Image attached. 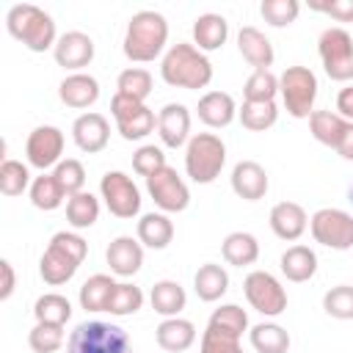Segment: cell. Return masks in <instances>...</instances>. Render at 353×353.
<instances>
[{
	"label": "cell",
	"mask_w": 353,
	"mask_h": 353,
	"mask_svg": "<svg viewBox=\"0 0 353 353\" xmlns=\"http://www.w3.org/2000/svg\"><path fill=\"white\" fill-rule=\"evenodd\" d=\"M160 77L171 88L199 91L212 83V61L190 41H176L160 58Z\"/></svg>",
	"instance_id": "obj_1"
},
{
	"label": "cell",
	"mask_w": 353,
	"mask_h": 353,
	"mask_svg": "<svg viewBox=\"0 0 353 353\" xmlns=\"http://www.w3.org/2000/svg\"><path fill=\"white\" fill-rule=\"evenodd\" d=\"M165 44H168V22L160 11L143 8V11L130 17L127 30H124V41H121L127 61L149 63V61L165 55Z\"/></svg>",
	"instance_id": "obj_2"
},
{
	"label": "cell",
	"mask_w": 353,
	"mask_h": 353,
	"mask_svg": "<svg viewBox=\"0 0 353 353\" xmlns=\"http://www.w3.org/2000/svg\"><path fill=\"white\" fill-rule=\"evenodd\" d=\"M85 254H88V243L77 232H66V229L55 232L39 259V276L50 287H61V284L72 281V276L83 265Z\"/></svg>",
	"instance_id": "obj_3"
},
{
	"label": "cell",
	"mask_w": 353,
	"mask_h": 353,
	"mask_svg": "<svg viewBox=\"0 0 353 353\" xmlns=\"http://www.w3.org/2000/svg\"><path fill=\"white\" fill-rule=\"evenodd\" d=\"M6 28L30 52L55 50L58 39H61L58 30H55V19L44 8L33 6V3H17V6H11L8 14H6Z\"/></svg>",
	"instance_id": "obj_4"
},
{
	"label": "cell",
	"mask_w": 353,
	"mask_h": 353,
	"mask_svg": "<svg viewBox=\"0 0 353 353\" xmlns=\"http://www.w3.org/2000/svg\"><path fill=\"white\" fill-rule=\"evenodd\" d=\"M226 165V143L215 132H196L185 146V174L196 185H210Z\"/></svg>",
	"instance_id": "obj_5"
},
{
	"label": "cell",
	"mask_w": 353,
	"mask_h": 353,
	"mask_svg": "<svg viewBox=\"0 0 353 353\" xmlns=\"http://www.w3.org/2000/svg\"><path fill=\"white\" fill-rule=\"evenodd\" d=\"M66 353H132V342L116 323L85 320L69 334Z\"/></svg>",
	"instance_id": "obj_6"
},
{
	"label": "cell",
	"mask_w": 353,
	"mask_h": 353,
	"mask_svg": "<svg viewBox=\"0 0 353 353\" xmlns=\"http://www.w3.org/2000/svg\"><path fill=\"white\" fill-rule=\"evenodd\" d=\"M317 74L309 66H287L279 74V97L292 119H309L317 99Z\"/></svg>",
	"instance_id": "obj_7"
},
{
	"label": "cell",
	"mask_w": 353,
	"mask_h": 353,
	"mask_svg": "<svg viewBox=\"0 0 353 353\" xmlns=\"http://www.w3.org/2000/svg\"><path fill=\"white\" fill-rule=\"evenodd\" d=\"M323 72L336 83L353 80V36L345 28H325L317 39Z\"/></svg>",
	"instance_id": "obj_8"
},
{
	"label": "cell",
	"mask_w": 353,
	"mask_h": 353,
	"mask_svg": "<svg viewBox=\"0 0 353 353\" xmlns=\"http://www.w3.org/2000/svg\"><path fill=\"white\" fill-rule=\"evenodd\" d=\"M110 116L116 121V130L124 141H143L157 127V116L146 102H138L124 94H113L110 99Z\"/></svg>",
	"instance_id": "obj_9"
},
{
	"label": "cell",
	"mask_w": 353,
	"mask_h": 353,
	"mask_svg": "<svg viewBox=\"0 0 353 353\" xmlns=\"http://www.w3.org/2000/svg\"><path fill=\"white\" fill-rule=\"evenodd\" d=\"M309 232L314 243L331 251L353 248V215L339 207H323L309 218Z\"/></svg>",
	"instance_id": "obj_10"
},
{
	"label": "cell",
	"mask_w": 353,
	"mask_h": 353,
	"mask_svg": "<svg viewBox=\"0 0 353 353\" xmlns=\"http://www.w3.org/2000/svg\"><path fill=\"white\" fill-rule=\"evenodd\" d=\"M243 292L248 306L265 317H279L281 312H287V290L268 270H251L243 281Z\"/></svg>",
	"instance_id": "obj_11"
},
{
	"label": "cell",
	"mask_w": 353,
	"mask_h": 353,
	"mask_svg": "<svg viewBox=\"0 0 353 353\" xmlns=\"http://www.w3.org/2000/svg\"><path fill=\"white\" fill-rule=\"evenodd\" d=\"M99 196L110 215L116 218H135L141 212V190L124 171H105L99 179Z\"/></svg>",
	"instance_id": "obj_12"
},
{
	"label": "cell",
	"mask_w": 353,
	"mask_h": 353,
	"mask_svg": "<svg viewBox=\"0 0 353 353\" xmlns=\"http://www.w3.org/2000/svg\"><path fill=\"white\" fill-rule=\"evenodd\" d=\"M146 193H149V199L154 201V207H157L160 212H165V215L182 212V210H188V204H190L188 182H185V179L176 174V168H171V165L160 168L157 174H152V176L146 179Z\"/></svg>",
	"instance_id": "obj_13"
},
{
	"label": "cell",
	"mask_w": 353,
	"mask_h": 353,
	"mask_svg": "<svg viewBox=\"0 0 353 353\" xmlns=\"http://www.w3.org/2000/svg\"><path fill=\"white\" fill-rule=\"evenodd\" d=\"M63 132L55 127V124H39L28 141H25V157H28V165L39 168L41 174L47 168H55L63 157Z\"/></svg>",
	"instance_id": "obj_14"
},
{
	"label": "cell",
	"mask_w": 353,
	"mask_h": 353,
	"mask_svg": "<svg viewBox=\"0 0 353 353\" xmlns=\"http://www.w3.org/2000/svg\"><path fill=\"white\" fill-rule=\"evenodd\" d=\"M94 52H97V47H94V39L88 33L69 30L58 39V44L52 50V58H55L58 66H63L66 72L74 74V72H83L94 61Z\"/></svg>",
	"instance_id": "obj_15"
},
{
	"label": "cell",
	"mask_w": 353,
	"mask_h": 353,
	"mask_svg": "<svg viewBox=\"0 0 353 353\" xmlns=\"http://www.w3.org/2000/svg\"><path fill=\"white\" fill-rule=\"evenodd\" d=\"M72 141L80 152L85 154H99L108 141H110V121L97 113V110H88V113H80L74 121H72Z\"/></svg>",
	"instance_id": "obj_16"
},
{
	"label": "cell",
	"mask_w": 353,
	"mask_h": 353,
	"mask_svg": "<svg viewBox=\"0 0 353 353\" xmlns=\"http://www.w3.org/2000/svg\"><path fill=\"white\" fill-rule=\"evenodd\" d=\"M157 135L163 141V146L168 149H179L188 146L190 135V110L182 102H168L160 108L157 113Z\"/></svg>",
	"instance_id": "obj_17"
},
{
	"label": "cell",
	"mask_w": 353,
	"mask_h": 353,
	"mask_svg": "<svg viewBox=\"0 0 353 353\" xmlns=\"http://www.w3.org/2000/svg\"><path fill=\"white\" fill-rule=\"evenodd\" d=\"M105 262H108L113 276H121V279L135 276L141 270V265H143V245H141V240L130 237V234L113 237L108 251H105Z\"/></svg>",
	"instance_id": "obj_18"
},
{
	"label": "cell",
	"mask_w": 353,
	"mask_h": 353,
	"mask_svg": "<svg viewBox=\"0 0 353 353\" xmlns=\"http://www.w3.org/2000/svg\"><path fill=\"white\" fill-rule=\"evenodd\" d=\"M229 179H232L234 196L243 199V201H259V199H265V193L270 188L268 171L256 160H240L232 168V176Z\"/></svg>",
	"instance_id": "obj_19"
},
{
	"label": "cell",
	"mask_w": 353,
	"mask_h": 353,
	"mask_svg": "<svg viewBox=\"0 0 353 353\" xmlns=\"http://www.w3.org/2000/svg\"><path fill=\"white\" fill-rule=\"evenodd\" d=\"M268 223H270V229H273V234H276L279 240L295 243V240L306 232L309 215H306V210H303L298 201H279V204H273Z\"/></svg>",
	"instance_id": "obj_20"
},
{
	"label": "cell",
	"mask_w": 353,
	"mask_h": 353,
	"mask_svg": "<svg viewBox=\"0 0 353 353\" xmlns=\"http://www.w3.org/2000/svg\"><path fill=\"white\" fill-rule=\"evenodd\" d=\"M58 99L66 108L85 110V108H91L99 99V80L94 74H85V72L66 74L61 80V85H58Z\"/></svg>",
	"instance_id": "obj_21"
},
{
	"label": "cell",
	"mask_w": 353,
	"mask_h": 353,
	"mask_svg": "<svg viewBox=\"0 0 353 353\" xmlns=\"http://www.w3.org/2000/svg\"><path fill=\"white\" fill-rule=\"evenodd\" d=\"M196 113L199 119L212 127V130H221V127H229L234 119H237V102L232 94L226 91H207L199 105H196Z\"/></svg>",
	"instance_id": "obj_22"
},
{
	"label": "cell",
	"mask_w": 353,
	"mask_h": 353,
	"mask_svg": "<svg viewBox=\"0 0 353 353\" xmlns=\"http://www.w3.org/2000/svg\"><path fill=\"white\" fill-rule=\"evenodd\" d=\"M237 50H240L243 61L251 63L254 69H270V66H273V58H276L273 44H270V39H268L259 28H254V25L240 28V33H237Z\"/></svg>",
	"instance_id": "obj_23"
},
{
	"label": "cell",
	"mask_w": 353,
	"mask_h": 353,
	"mask_svg": "<svg viewBox=\"0 0 353 353\" xmlns=\"http://www.w3.org/2000/svg\"><path fill=\"white\" fill-rule=\"evenodd\" d=\"M154 339L165 353H185L196 342V325L185 317H163L154 328Z\"/></svg>",
	"instance_id": "obj_24"
},
{
	"label": "cell",
	"mask_w": 353,
	"mask_h": 353,
	"mask_svg": "<svg viewBox=\"0 0 353 353\" xmlns=\"http://www.w3.org/2000/svg\"><path fill=\"white\" fill-rule=\"evenodd\" d=\"M226 39H229V22H226L223 14L207 11V14L196 17V22H193V44H196L201 52H215V50H221V47L226 44Z\"/></svg>",
	"instance_id": "obj_25"
},
{
	"label": "cell",
	"mask_w": 353,
	"mask_h": 353,
	"mask_svg": "<svg viewBox=\"0 0 353 353\" xmlns=\"http://www.w3.org/2000/svg\"><path fill=\"white\" fill-rule=\"evenodd\" d=\"M193 290H196L199 301H204V303L221 301L226 295V290H229V273H226V268L218 265V262H204L196 270V276H193Z\"/></svg>",
	"instance_id": "obj_26"
},
{
	"label": "cell",
	"mask_w": 353,
	"mask_h": 353,
	"mask_svg": "<svg viewBox=\"0 0 353 353\" xmlns=\"http://www.w3.org/2000/svg\"><path fill=\"white\" fill-rule=\"evenodd\" d=\"M138 240L143 248H154V251H163L171 245L174 240V223L165 212H146L141 215L138 221Z\"/></svg>",
	"instance_id": "obj_27"
},
{
	"label": "cell",
	"mask_w": 353,
	"mask_h": 353,
	"mask_svg": "<svg viewBox=\"0 0 353 353\" xmlns=\"http://www.w3.org/2000/svg\"><path fill=\"white\" fill-rule=\"evenodd\" d=\"M279 268H281V276L287 281H295V284L309 281L317 273V254L309 245H290L281 254Z\"/></svg>",
	"instance_id": "obj_28"
},
{
	"label": "cell",
	"mask_w": 353,
	"mask_h": 353,
	"mask_svg": "<svg viewBox=\"0 0 353 353\" xmlns=\"http://www.w3.org/2000/svg\"><path fill=\"white\" fill-rule=\"evenodd\" d=\"M221 254L232 268H248L259 259V240L251 232H229L221 243Z\"/></svg>",
	"instance_id": "obj_29"
},
{
	"label": "cell",
	"mask_w": 353,
	"mask_h": 353,
	"mask_svg": "<svg viewBox=\"0 0 353 353\" xmlns=\"http://www.w3.org/2000/svg\"><path fill=\"white\" fill-rule=\"evenodd\" d=\"M149 303H152V309H154L157 314H163V317H179V312H182L185 303H188V292H185V287H182L179 281H174V279H160V281H154V287H152V292H149Z\"/></svg>",
	"instance_id": "obj_30"
},
{
	"label": "cell",
	"mask_w": 353,
	"mask_h": 353,
	"mask_svg": "<svg viewBox=\"0 0 353 353\" xmlns=\"http://www.w3.org/2000/svg\"><path fill=\"white\" fill-rule=\"evenodd\" d=\"M347 127H350V121H347V119H342V116H339V113H334V110H314V113L309 116L312 138H314L317 143H323V146L334 149V152H336V146H339L342 135L347 132Z\"/></svg>",
	"instance_id": "obj_31"
},
{
	"label": "cell",
	"mask_w": 353,
	"mask_h": 353,
	"mask_svg": "<svg viewBox=\"0 0 353 353\" xmlns=\"http://www.w3.org/2000/svg\"><path fill=\"white\" fill-rule=\"evenodd\" d=\"M116 284L119 281L113 276H108V273H94L91 279H85L80 292H77L80 309H85V312H108V303H110V295H113Z\"/></svg>",
	"instance_id": "obj_32"
},
{
	"label": "cell",
	"mask_w": 353,
	"mask_h": 353,
	"mask_svg": "<svg viewBox=\"0 0 353 353\" xmlns=\"http://www.w3.org/2000/svg\"><path fill=\"white\" fill-rule=\"evenodd\" d=\"M248 342L256 353H287L292 339L279 323H256L248 328Z\"/></svg>",
	"instance_id": "obj_33"
},
{
	"label": "cell",
	"mask_w": 353,
	"mask_h": 353,
	"mask_svg": "<svg viewBox=\"0 0 353 353\" xmlns=\"http://www.w3.org/2000/svg\"><path fill=\"white\" fill-rule=\"evenodd\" d=\"M28 193H30V204H33L36 210H44V212L58 210V207L63 204V199H69V196L63 193V188L58 185V179H55L52 171H44V174L33 176Z\"/></svg>",
	"instance_id": "obj_34"
},
{
	"label": "cell",
	"mask_w": 353,
	"mask_h": 353,
	"mask_svg": "<svg viewBox=\"0 0 353 353\" xmlns=\"http://www.w3.org/2000/svg\"><path fill=\"white\" fill-rule=\"evenodd\" d=\"M66 221L74 232L80 229H91L97 221H99V199L88 190L83 193H74L66 199Z\"/></svg>",
	"instance_id": "obj_35"
},
{
	"label": "cell",
	"mask_w": 353,
	"mask_h": 353,
	"mask_svg": "<svg viewBox=\"0 0 353 353\" xmlns=\"http://www.w3.org/2000/svg\"><path fill=\"white\" fill-rule=\"evenodd\" d=\"M33 317L36 323H52V325H66L72 317V303L61 292H44L33 303Z\"/></svg>",
	"instance_id": "obj_36"
},
{
	"label": "cell",
	"mask_w": 353,
	"mask_h": 353,
	"mask_svg": "<svg viewBox=\"0 0 353 353\" xmlns=\"http://www.w3.org/2000/svg\"><path fill=\"white\" fill-rule=\"evenodd\" d=\"M237 119L251 132H265L279 121V105L276 102H243L237 108Z\"/></svg>",
	"instance_id": "obj_37"
},
{
	"label": "cell",
	"mask_w": 353,
	"mask_h": 353,
	"mask_svg": "<svg viewBox=\"0 0 353 353\" xmlns=\"http://www.w3.org/2000/svg\"><path fill=\"white\" fill-rule=\"evenodd\" d=\"M210 328L221 331V334H229V336H237L243 339V334L248 331V314L243 306L237 303H221L212 314H210Z\"/></svg>",
	"instance_id": "obj_38"
},
{
	"label": "cell",
	"mask_w": 353,
	"mask_h": 353,
	"mask_svg": "<svg viewBox=\"0 0 353 353\" xmlns=\"http://www.w3.org/2000/svg\"><path fill=\"white\" fill-rule=\"evenodd\" d=\"M279 77L270 69H254L243 85V102H276Z\"/></svg>",
	"instance_id": "obj_39"
},
{
	"label": "cell",
	"mask_w": 353,
	"mask_h": 353,
	"mask_svg": "<svg viewBox=\"0 0 353 353\" xmlns=\"http://www.w3.org/2000/svg\"><path fill=\"white\" fill-rule=\"evenodd\" d=\"M152 72L143 69V66H130L119 74L116 80V91L124 94V97H132L138 102H146V97L152 94Z\"/></svg>",
	"instance_id": "obj_40"
},
{
	"label": "cell",
	"mask_w": 353,
	"mask_h": 353,
	"mask_svg": "<svg viewBox=\"0 0 353 353\" xmlns=\"http://www.w3.org/2000/svg\"><path fill=\"white\" fill-rule=\"evenodd\" d=\"M30 171L25 163L6 157L0 163V193L3 196H22L25 190H30Z\"/></svg>",
	"instance_id": "obj_41"
},
{
	"label": "cell",
	"mask_w": 353,
	"mask_h": 353,
	"mask_svg": "<svg viewBox=\"0 0 353 353\" xmlns=\"http://www.w3.org/2000/svg\"><path fill=\"white\" fill-rule=\"evenodd\" d=\"M143 309V290L130 284V281H119L113 295H110V303H108V312L113 317H130L135 312Z\"/></svg>",
	"instance_id": "obj_42"
},
{
	"label": "cell",
	"mask_w": 353,
	"mask_h": 353,
	"mask_svg": "<svg viewBox=\"0 0 353 353\" xmlns=\"http://www.w3.org/2000/svg\"><path fill=\"white\" fill-rule=\"evenodd\" d=\"M259 14L270 28H287L298 19L301 14V3L298 0H262L259 3Z\"/></svg>",
	"instance_id": "obj_43"
},
{
	"label": "cell",
	"mask_w": 353,
	"mask_h": 353,
	"mask_svg": "<svg viewBox=\"0 0 353 353\" xmlns=\"http://www.w3.org/2000/svg\"><path fill=\"white\" fill-rule=\"evenodd\" d=\"M323 312L334 320H353V284H336L323 295Z\"/></svg>",
	"instance_id": "obj_44"
},
{
	"label": "cell",
	"mask_w": 353,
	"mask_h": 353,
	"mask_svg": "<svg viewBox=\"0 0 353 353\" xmlns=\"http://www.w3.org/2000/svg\"><path fill=\"white\" fill-rule=\"evenodd\" d=\"M52 174H55V179H58V185L63 188L66 196H74V193H83L85 190V168H83L80 160L66 157V160H61L52 168Z\"/></svg>",
	"instance_id": "obj_45"
},
{
	"label": "cell",
	"mask_w": 353,
	"mask_h": 353,
	"mask_svg": "<svg viewBox=\"0 0 353 353\" xmlns=\"http://www.w3.org/2000/svg\"><path fill=\"white\" fill-rule=\"evenodd\" d=\"M28 345L33 353H55L63 345V325L36 323L28 334Z\"/></svg>",
	"instance_id": "obj_46"
},
{
	"label": "cell",
	"mask_w": 353,
	"mask_h": 353,
	"mask_svg": "<svg viewBox=\"0 0 353 353\" xmlns=\"http://www.w3.org/2000/svg\"><path fill=\"white\" fill-rule=\"evenodd\" d=\"M168 163H165V154H163V149L160 146H154V143H143V146H138L135 152H132V171L138 174V176H143V179H149L152 174H157L160 168H165Z\"/></svg>",
	"instance_id": "obj_47"
},
{
	"label": "cell",
	"mask_w": 353,
	"mask_h": 353,
	"mask_svg": "<svg viewBox=\"0 0 353 353\" xmlns=\"http://www.w3.org/2000/svg\"><path fill=\"white\" fill-rule=\"evenodd\" d=\"M199 353H243V345L237 336H229V334H221L215 328H204L201 334V350Z\"/></svg>",
	"instance_id": "obj_48"
},
{
	"label": "cell",
	"mask_w": 353,
	"mask_h": 353,
	"mask_svg": "<svg viewBox=\"0 0 353 353\" xmlns=\"http://www.w3.org/2000/svg\"><path fill=\"white\" fill-rule=\"evenodd\" d=\"M312 11L328 14L336 22H353V0H331V3H309Z\"/></svg>",
	"instance_id": "obj_49"
},
{
	"label": "cell",
	"mask_w": 353,
	"mask_h": 353,
	"mask_svg": "<svg viewBox=\"0 0 353 353\" xmlns=\"http://www.w3.org/2000/svg\"><path fill=\"white\" fill-rule=\"evenodd\" d=\"M0 273H3V284H0V301H8L14 295L17 287V276H14V265L8 259H0Z\"/></svg>",
	"instance_id": "obj_50"
},
{
	"label": "cell",
	"mask_w": 353,
	"mask_h": 353,
	"mask_svg": "<svg viewBox=\"0 0 353 353\" xmlns=\"http://www.w3.org/2000/svg\"><path fill=\"white\" fill-rule=\"evenodd\" d=\"M336 113L347 121H353V83L345 85L339 94H336Z\"/></svg>",
	"instance_id": "obj_51"
},
{
	"label": "cell",
	"mask_w": 353,
	"mask_h": 353,
	"mask_svg": "<svg viewBox=\"0 0 353 353\" xmlns=\"http://www.w3.org/2000/svg\"><path fill=\"white\" fill-rule=\"evenodd\" d=\"M336 154H339L342 160H353V121H350L347 132L342 135V141H339V146H336Z\"/></svg>",
	"instance_id": "obj_52"
},
{
	"label": "cell",
	"mask_w": 353,
	"mask_h": 353,
	"mask_svg": "<svg viewBox=\"0 0 353 353\" xmlns=\"http://www.w3.org/2000/svg\"><path fill=\"white\" fill-rule=\"evenodd\" d=\"M347 199H350V204H353V179H350V188H347Z\"/></svg>",
	"instance_id": "obj_53"
}]
</instances>
